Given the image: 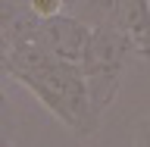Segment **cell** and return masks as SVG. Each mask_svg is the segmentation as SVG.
<instances>
[{
    "instance_id": "obj_1",
    "label": "cell",
    "mask_w": 150,
    "mask_h": 147,
    "mask_svg": "<svg viewBox=\"0 0 150 147\" xmlns=\"http://www.w3.org/2000/svg\"><path fill=\"white\" fill-rule=\"evenodd\" d=\"M6 75L35 94L44 103V110L56 116L75 138H91L100 129V116L91 110V100H88L81 66L53 60L38 44H19L9 53Z\"/></svg>"
},
{
    "instance_id": "obj_2",
    "label": "cell",
    "mask_w": 150,
    "mask_h": 147,
    "mask_svg": "<svg viewBox=\"0 0 150 147\" xmlns=\"http://www.w3.org/2000/svg\"><path fill=\"white\" fill-rule=\"evenodd\" d=\"M88 38H91V25L88 22H81L72 13H59V16H50L41 22L35 44L44 53H50L53 60L81 66L84 50H88Z\"/></svg>"
},
{
    "instance_id": "obj_3",
    "label": "cell",
    "mask_w": 150,
    "mask_h": 147,
    "mask_svg": "<svg viewBox=\"0 0 150 147\" xmlns=\"http://www.w3.org/2000/svg\"><path fill=\"white\" fill-rule=\"evenodd\" d=\"M106 22L131 38L138 60H150V0H116Z\"/></svg>"
},
{
    "instance_id": "obj_4",
    "label": "cell",
    "mask_w": 150,
    "mask_h": 147,
    "mask_svg": "<svg viewBox=\"0 0 150 147\" xmlns=\"http://www.w3.org/2000/svg\"><path fill=\"white\" fill-rule=\"evenodd\" d=\"M81 72H84V85H88L91 110L97 113V116H103V110H106L122 91L125 66H119V63H88V66H81Z\"/></svg>"
},
{
    "instance_id": "obj_5",
    "label": "cell",
    "mask_w": 150,
    "mask_h": 147,
    "mask_svg": "<svg viewBox=\"0 0 150 147\" xmlns=\"http://www.w3.org/2000/svg\"><path fill=\"white\" fill-rule=\"evenodd\" d=\"M112 3L116 0H81L78 6L72 9V16H78L81 22H88V25H100V22H106L112 13Z\"/></svg>"
},
{
    "instance_id": "obj_6",
    "label": "cell",
    "mask_w": 150,
    "mask_h": 147,
    "mask_svg": "<svg viewBox=\"0 0 150 147\" xmlns=\"http://www.w3.org/2000/svg\"><path fill=\"white\" fill-rule=\"evenodd\" d=\"M9 122H13V107H9L6 91L0 88V129H6V131H9Z\"/></svg>"
},
{
    "instance_id": "obj_7",
    "label": "cell",
    "mask_w": 150,
    "mask_h": 147,
    "mask_svg": "<svg viewBox=\"0 0 150 147\" xmlns=\"http://www.w3.org/2000/svg\"><path fill=\"white\" fill-rule=\"evenodd\" d=\"M9 53H13V44L6 41V35H0V75H6L9 69Z\"/></svg>"
},
{
    "instance_id": "obj_8",
    "label": "cell",
    "mask_w": 150,
    "mask_h": 147,
    "mask_svg": "<svg viewBox=\"0 0 150 147\" xmlns=\"http://www.w3.org/2000/svg\"><path fill=\"white\" fill-rule=\"evenodd\" d=\"M134 147H150V125L141 119L138 131H134Z\"/></svg>"
},
{
    "instance_id": "obj_9",
    "label": "cell",
    "mask_w": 150,
    "mask_h": 147,
    "mask_svg": "<svg viewBox=\"0 0 150 147\" xmlns=\"http://www.w3.org/2000/svg\"><path fill=\"white\" fill-rule=\"evenodd\" d=\"M0 147H13V141H9V131L0 129Z\"/></svg>"
},
{
    "instance_id": "obj_10",
    "label": "cell",
    "mask_w": 150,
    "mask_h": 147,
    "mask_svg": "<svg viewBox=\"0 0 150 147\" xmlns=\"http://www.w3.org/2000/svg\"><path fill=\"white\" fill-rule=\"evenodd\" d=\"M63 3H66V13H72V9L78 6V3H81V0H63Z\"/></svg>"
},
{
    "instance_id": "obj_11",
    "label": "cell",
    "mask_w": 150,
    "mask_h": 147,
    "mask_svg": "<svg viewBox=\"0 0 150 147\" xmlns=\"http://www.w3.org/2000/svg\"><path fill=\"white\" fill-rule=\"evenodd\" d=\"M144 122H147V125H150V116H147V119H144Z\"/></svg>"
}]
</instances>
